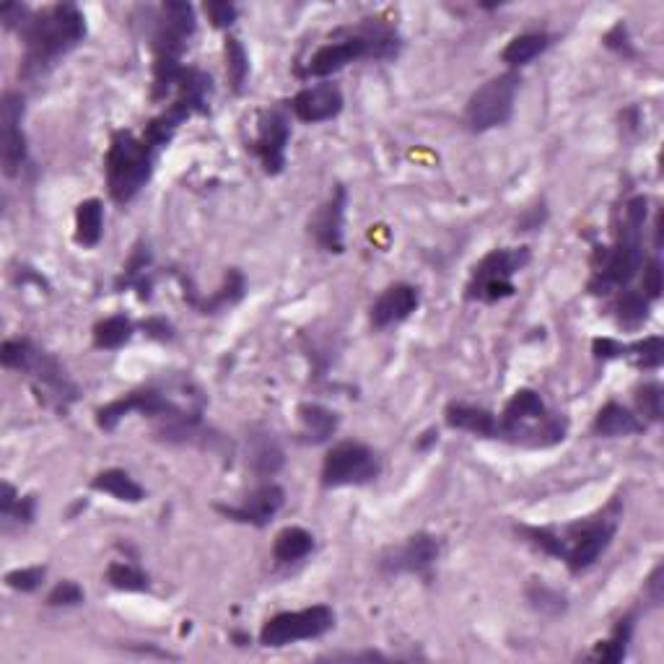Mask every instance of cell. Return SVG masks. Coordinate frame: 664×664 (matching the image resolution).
Returning <instances> with one entry per match:
<instances>
[{
	"instance_id": "obj_1",
	"label": "cell",
	"mask_w": 664,
	"mask_h": 664,
	"mask_svg": "<svg viewBox=\"0 0 664 664\" xmlns=\"http://www.w3.org/2000/svg\"><path fill=\"white\" fill-rule=\"evenodd\" d=\"M24 39V63L21 76H42L63 55L86 39V19L73 3H58L45 11L32 13L19 29Z\"/></svg>"
},
{
	"instance_id": "obj_2",
	"label": "cell",
	"mask_w": 664,
	"mask_h": 664,
	"mask_svg": "<svg viewBox=\"0 0 664 664\" xmlns=\"http://www.w3.org/2000/svg\"><path fill=\"white\" fill-rule=\"evenodd\" d=\"M615 527H618V514L610 517V511H602L600 517L569 524L561 532L550 530V527H519V532L535 548H540L548 556L561 558L574 574H581V571L592 569L597 558L610 548Z\"/></svg>"
},
{
	"instance_id": "obj_3",
	"label": "cell",
	"mask_w": 664,
	"mask_h": 664,
	"mask_svg": "<svg viewBox=\"0 0 664 664\" xmlns=\"http://www.w3.org/2000/svg\"><path fill=\"white\" fill-rule=\"evenodd\" d=\"M646 198H633L626 205V221L620 229V237L613 247L600 249L594 255V273L589 288L594 294H610L615 288H623L636 278L644 265V221Z\"/></svg>"
},
{
	"instance_id": "obj_4",
	"label": "cell",
	"mask_w": 664,
	"mask_h": 664,
	"mask_svg": "<svg viewBox=\"0 0 664 664\" xmlns=\"http://www.w3.org/2000/svg\"><path fill=\"white\" fill-rule=\"evenodd\" d=\"M343 34V39L330 42V45L314 52L301 76L330 78L351 63H356V60H390L397 58V52H400V37H397L395 29L379 24V21H369V24H361L356 29H345Z\"/></svg>"
},
{
	"instance_id": "obj_5",
	"label": "cell",
	"mask_w": 664,
	"mask_h": 664,
	"mask_svg": "<svg viewBox=\"0 0 664 664\" xmlns=\"http://www.w3.org/2000/svg\"><path fill=\"white\" fill-rule=\"evenodd\" d=\"M0 361L6 369L26 374L34 392L58 413L65 415L78 400V387L65 374L63 364L50 353L39 351L32 340H6L0 348Z\"/></svg>"
},
{
	"instance_id": "obj_6",
	"label": "cell",
	"mask_w": 664,
	"mask_h": 664,
	"mask_svg": "<svg viewBox=\"0 0 664 664\" xmlns=\"http://www.w3.org/2000/svg\"><path fill=\"white\" fill-rule=\"evenodd\" d=\"M566 426V418L550 413L535 390H517L506 403L504 413L498 415L496 439L545 449L566 439Z\"/></svg>"
},
{
	"instance_id": "obj_7",
	"label": "cell",
	"mask_w": 664,
	"mask_h": 664,
	"mask_svg": "<svg viewBox=\"0 0 664 664\" xmlns=\"http://www.w3.org/2000/svg\"><path fill=\"white\" fill-rule=\"evenodd\" d=\"M154 161L156 151L143 138H135L130 130L115 133L109 143L107 159H104V174H107L112 200L120 205L130 203L148 185V179L154 174Z\"/></svg>"
},
{
	"instance_id": "obj_8",
	"label": "cell",
	"mask_w": 664,
	"mask_h": 664,
	"mask_svg": "<svg viewBox=\"0 0 664 664\" xmlns=\"http://www.w3.org/2000/svg\"><path fill=\"white\" fill-rule=\"evenodd\" d=\"M530 262V249H493L491 255H486L473 268V278L467 283V299L470 301H493L509 299L514 296L517 286H514V275Z\"/></svg>"
},
{
	"instance_id": "obj_9",
	"label": "cell",
	"mask_w": 664,
	"mask_h": 664,
	"mask_svg": "<svg viewBox=\"0 0 664 664\" xmlns=\"http://www.w3.org/2000/svg\"><path fill=\"white\" fill-rule=\"evenodd\" d=\"M519 86H522V78L514 71L501 73V76L483 83L467 102V128L475 133H486V130L506 125L514 115V99H517Z\"/></svg>"
},
{
	"instance_id": "obj_10",
	"label": "cell",
	"mask_w": 664,
	"mask_h": 664,
	"mask_svg": "<svg viewBox=\"0 0 664 664\" xmlns=\"http://www.w3.org/2000/svg\"><path fill=\"white\" fill-rule=\"evenodd\" d=\"M382 475V460L361 441H340L322 462V486H366Z\"/></svg>"
},
{
	"instance_id": "obj_11",
	"label": "cell",
	"mask_w": 664,
	"mask_h": 664,
	"mask_svg": "<svg viewBox=\"0 0 664 664\" xmlns=\"http://www.w3.org/2000/svg\"><path fill=\"white\" fill-rule=\"evenodd\" d=\"M335 628V610L327 605H312L294 613H278L260 631V644L268 649H281L299 641L322 639Z\"/></svg>"
},
{
	"instance_id": "obj_12",
	"label": "cell",
	"mask_w": 664,
	"mask_h": 664,
	"mask_svg": "<svg viewBox=\"0 0 664 664\" xmlns=\"http://www.w3.org/2000/svg\"><path fill=\"white\" fill-rule=\"evenodd\" d=\"M195 29H198V19H195V8L190 3H179V0L164 3L154 32L156 58H182Z\"/></svg>"
},
{
	"instance_id": "obj_13",
	"label": "cell",
	"mask_w": 664,
	"mask_h": 664,
	"mask_svg": "<svg viewBox=\"0 0 664 664\" xmlns=\"http://www.w3.org/2000/svg\"><path fill=\"white\" fill-rule=\"evenodd\" d=\"M21 120H24V96L19 91H6L0 104V159L6 177H16L26 164V135Z\"/></svg>"
},
{
	"instance_id": "obj_14",
	"label": "cell",
	"mask_w": 664,
	"mask_h": 664,
	"mask_svg": "<svg viewBox=\"0 0 664 664\" xmlns=\"http://www.w3.org/2000/svg\"><path fill=\"white\" fill-rule=\"evenodd\" d=\"M441 553V545L434 535L418 532V535L408 537L403 545L390 548L379 558L384 574H415V576H428L431 569L436 566Z\"/></svg>"
},
{
	"instance_id": "obj_15",
	"label": "cell",
	"mask_w": 664,
	"mask_h": 664,
	"mask_svg": "<svg viewBox=\"0 0 664 664\" xmlns=\"http://www.w3.org/2000/svg\"><path fill=\"white\" fill-rule=\"evenodd\" d=\"M291 138V122L283 109H265L257 122L252 151L260 159L265 174H281L286 166V146Z\"/></svg>"
},
{
	"instance_id": "obj_16",
	"label": "cell",
	"mask_w": 664,
	"mask_h": 664,
	"mask_svg": "<svg viewBox=\"0 0 664 664\" xmlns=\"http://www.w3.org/2000/svg\"><path fill=\"white\" fill-rule=\"evenodd\" d=\"M286 504V491L278 483H260L255 491L244 498L242 504L226 506L216 504V511L221 517L239 524H252V527H265L275 519V514Z\"/></svg>"
},
{
	"instance_id": "obj_17",
	"label": "cell",
	"mask_w": 664,
	"mask_h": 664,
	"mask_svg": "<svg viewBox=\"0 0 664 664\" xmlns=\"http://www.w3.org/2000/svg\"><path fill=\"white\" fill-rule=\"evenodd\" d=\"M345 205H348V190L335 187L330 198L309 218V234L314 237V242L320 244L325 252H332V255H340L345 249Z\"/></svg>"
},
{
	"instance_id": "obj_18",
	"label": "cell",
	"mask_w": 664,
	"mask_h": 664,
	"mask_svg": "<svg viewBox=\"0 0 664 664\" xmlns=\"http://www.w3.org/2000/svg\"><path fill=\"white\" fill-rule=\"evenodd\" d=\"M291 109H294L296 120L317 125V122H327L343 112V94L335 83H317V86L301 89L291 99Z\"/></svg>"
},
{
	"instance_id": "obj_19",
	"label": "cell",
	"mask_w": 664,
	"mask_h": 664,
	"mask_svg": "<svg viewBox=\"0 0 664 664\" xmlns=\"http://www.w3.org/2000/svg\"><path fill=\"white\" fill-rule=\"evenodd\" d=\"M418 304H421V294L415 286H410V283L390 286L371 307V325L379 327V330L397 325V322L408 320L410 314L418 309Z\"/></svg>"
},
{
	"instance_id": "obj_20",
	"label": "cell",
	"mask_w": 664,
	"mask_h": 664,
	"mask_svg": "<svg viewBox=\"0 0 664 664\" xmlns=\"http://www.w3.org/2000/svg\"><path fill=\"white\" fill-rule=\"evenodd\" d=\"M449 428L457 431H467V434L486 436V439H496V426L498 418L486 408H475V405L465 403H452L444 413Z\"/></svg>"
},
{
	"instance_id": "obj_21",
	"label": "cell",
	"mask_w": 664,
	"mask_h": 664,
	"mask_svg": "<svg viewBox=\"0 0 664 664\" xmlns=\"http://www.w3.org/2000/svg\"><path fill=\"white\" fill-rule=\"evenodd\" d=\"M592 431L597 436H605V439H618V436H631L644 431V421H639V415H633L620 403H607L602 405L600 413L594 415Z\"/></svg>"
},
{
	"instance_id": "obj_22",
	"label": "cell",
	"mask_w": 664,
	"mask_h": 664,
	"mask_svg": "<svg viewBox=\"0 0 664 664\" xmlns=\"http://www.w3.org/2000/svg\"><path fill=\"white\" fill-rule=\"evenodd\" d=\"M301 436L307 444H325L338 431V413L330 408H322L317 403H304L299 408Z\"/></svg>"
},
{
	"instance_id": "obj_23",
	"label": "cell",
	"mask_w": 664,
	"mask_h": 664,
	"mask_svg": "<svg viewBox=\"0 0 664 664\" xmlns=\"http://www.w3.org/2000/svg\"><path fill=\"white\" fill-rule=\"evenodd\" d=\"M249 467L260 478H273L283 467V449L273 439V434H255L249 439Z\"/></svg>"
},
{
	"instance_id": "obj_24",
	"label": "cell",
	"mask_w": 664,
	"mask_h": 664,
	"mask_svg": "<svg viewBox=\"0 0 664 664\" xmlns=\"http://www.w3.org/2000/svg\"><path fill=\"white\" fill-rule=\"evenodd\" d=\"M550 42H553V37L543 32L519 34V37H514L509 45L504 47L501 60H504L509 68H524V65H530L535 58H540L550 47Z\"/></svg>"
},
{
	"instance_id": "obj_25",
	"label": "cell",
	"mask_w": 664,
	"mask_h": 664,
	"mask_svg": "<svg viewBox=\"0 0 664 664\" xmlns=\"http://www.w3.org/2000/svg\"><path fill=\"white\" fill-rule=\"evenodd\" d=\"M91 488H94V491L109 493V496H115L117 501H125V504H138V501L146 498V491H143V488L125 473V470H117V467H112V470H102V473L91 480Z\"/></svg>"
},
{
	"instance_id": "obj_26",
	"label": "cell",
	"mask_w": 664,
	"mask_h": 664,
	"mask_svg": "<svg viewBox=\"0 0 664 664\" xmlns=\"http://www.w3.org/2000/svg\"><path fill=\"white\" fill-rule=\"evenodd\" d=\"M314 550V535L304 527H286L275 535L273 558L278 563H296Z\"/></svg>"
},
{
	"instance_id": "obj_27",
	"label": "cell",
	"mask_w": 664,
	"mask_h": 664,
	"mask_svg": "<svg viewBox=\"0 0 664 664\" xmlns=\"http://www.w3.org/2000/svg\"><path fill=\"white\" fill-rule=\"evenodd\" d=\"M104 234V205L102 200H83L76 208V242L81 247H96Z\"/></svg>"
},
{
	"instance_id": "obj_28",
	"label": "cell",
	"mask_w": 664,
	"mask_h": 664,
	"mask_svg": "<svg viewBox=\"0 0 664 664\" xmlns=\"http://www.w3.org/2000/svg\"><path fill=\"white\" fill-rule=\"evenodd\" d=\"M117 288H138V296L141 299H151V252L146 247H138L133 252V257L128 260V265L122 268V275L117 278Z\"/></svg>"
},
{
	"instance_id": "obj_29",
	"label": "cell",
	"mask_w": 664,
	"mask_h": 664,
	"mask_svg": "<svg viewBox=\"0 0 664 664\" xmlns=\"http://www.w3.org/2000/svg\"><path fill=\"white\" fill-rule=\"evenodd\" d=\"M244 288H247V286H244V275L239 273V270H229V273H226L224 286L218 288L211 299H198V296H190V301L195 304V309H198V312L216 314L218 309L237 304V301L244 296Z\"/></svg>"
},
{
	"instance_id": "obj_30",
	"label": "cell",
	"mask_w": 664,
	"mask_h": 664,
	"mask_svg": "<svg viewBox=\"0 0 664 664\" xmlns=\"http://www.w3.org/2000/svg\"><path fill=\"white\" fill-rule=\"evenodd\" d=\"M133 332V322L125 314H115V317H107L94 327V345L102 351H117L133 338Z\"/></svg>"
},
{
	"instance_id": "obj_31",
	"label": "cell",
	"mask_w": 664,
	"mask_h": 664,
	"mask_svg": "<svg viewBox=\"0 0 664 664\" xmlns=\"http://www.w3.org/2000/svg\"><path fill=\"white\" fill-rule=\"evenodd\" d=\"M631 633H633V618H623L615 626L613 636L607 641H602L597 649H594L592 659L594 662H620V659L626 657L628 644H631Z\"/></svg>"
},
{
	"instance_id": "obj_32",
	"label": "cell",
	"mask_w": 664,
	"mask_h": 664,
	"mask_svg": "<svg viewBox=\"0 0 664 664\" xmlns=\"http://www.w3.org/2000/svg\"><path fill=\"white\" fill-rule=\"evenodd\" d=\"M224 52H226V76H229L231 89L237 91V94H242L244 83H247L249 76L247 50H244V45L237 37H229L226 39Z\"/></svg>"
},
{
	"instance_id": "obj_33",
	"label": "cell",
	"mask_w": 664,
	"mask_h": 664,
	"mask_svg": "<svg viewBox=\"0 0 664 664\" xmlns=\"http://www.w3.org/2000/svg\"><path fill=\"white\" fill-rule=\"evenodd\" d=\"M107 581L115 589H120V592H146V589L151 587V584H148V576L143 574L138 566L122 561L109 563Z\"/></svg>"
},
{
	"instance_id": "obj_34",
	"label": "cell",
	"mask_w": 664,
	"mask_h": 664,
	"mask_svg": "<svg viewBox=\"0 0 664 664\" xmlns=\"http://www.w3.org/2000/svg\"><path fill=\"white\" fill-rule=\"evenodd\" d=\"M626 356H631L636 366L646 371L659 369L664 361V340L659 335H649V338L639 340V343L626 345Z\"/></svg>"
},
{
	"instance_id": "obj_35",
	"label": "cell",
	"mask_w": 664,
	"mask_h": 664,
	"mask_svg": "<svg viewBox=\"0 0 664 664\" xmlns=\"http://www.w3.org/2000/svg\"><path fill=\"white\" fill-rule=\"evenodd\" d=\"M618 320L626 327H636L649 317V299L641 291H623L615 304Z\"/></svg>"
},
{
	"instance_id": "obj_36",
	"label": "cell",
	"mask_w": 664,
	"mask_h": 664,
	"mask_svg": "<svg viewBox=\"0 0 664 664\" xmlns=\"http://www.w3.org/2000/svg\"><path fill=\"white\" fill-rule=\"evenodd\" d=\"M636 408H639V413L644 415L646 421H662V413H664V395H662V387H659L657 382H644L636 390Z\"/></svg>"
},
{
	"instance_id": "obj_37",
	"label": "cell",
	"mask_w": 664,
	"mask_h": 664,
	"mask_svg": "<svg viewBox=\"0 0 664 664\" xmlns=\"http://www.w3.org/2000/svg\"><path fill=\"white\" fill-rule=\"evenodd\" d=\"M527 600H530V605L535 607V610H540V613L558 615L566 610V597L558 594L556 589H548L545 584H532V587L527 589Z\"/></svg>"
},
{
	"instance_id": "obj_38",
	"label": "cell",
	"mask_w": 664,
	"mask_h": 664,
	"mask_svg": "<svg viewBox=\"0 0 664 664\" xmlns=\"http://www.w3.org/2000/svg\"><path fill=\"white\" fill-rule=\"evenodd\" d=\"M47 569L45 566H29V569H16L6 574V587L16 592H37L45 584Z\"/></svg>"
},
{
	"instance_id": "obj_39",
	"label": "cell",
	"mask_w": 664,
	"mask_h": 664,
	"mask_svg": "<svg viewBox=\"0 0 664 664\" xmlns=\"http://www.w3.org/2000/svg\"><path fill=\"white\" fill-rule=\"evenodd\" d=\"M83 589L78 587L76 581H60L58 587L52 589L50 594H47V605L50 607H76L83 602Z\"/></svg>"
},
{
	"instance_id": "obj_40",
	"label": "cell",
	"mask_w": 664,
	"mask_h": 664,
	"mask_svg": "<svg viewBox=\"0 0 664 664\" xmlns=\"http://www.w3.org/2000/svg\"><path fill=\"white\" fill-rule=\"evenodd\" d=\"M34 509H37V498L34 496H26V498H16L11 506H6V509H0V514H3V524H32L34 522Z\"/></svg>"
},
{
	"instance_id": "obj_41",
	"label": "cell",
	"mask_w": 664,
	"mask_h": 664,
	"mask_svg": "<svg viewBox=\"0 0 664 664\" xmlns=\"http://www.w3.org/2000/svg\"><path fill=\"white\" fill-rule=\"evenodd\" d=\"M205 13L216 29H229L237 21L239 8L234 3H224V0H211V3H205Z\"/></svg>"
},
{
	"instance_id": "obj_42",
	"label": "cell",
	"mask_w": 664,
	"mask_h": 664,
	"mask_svg": "<svg viewBox=\"0 0 664 664\" xmlns=\"http://www.w3.org/2000/svg\"><path fill=\"white\" fill-rule=\"evenodd\" d=\"M664 291V270H662V262H659V257H654V260H649V265H646L644 270V288H641V294L646 296V299H659Z\"/></svg>"
},
{
	"instance_id": "obj_43",
	"label": "cell",
	"mask_w": 664,
	"mask_h": 664,
	"mask_svg": "<svg viewBox=\"0 0 664 664\" xmlns=\"http://www.w3.org/2000/svg\"><path fill=\"white\" fill-rule=\"evenodd\" d=\"M29 16H32V11L24 3H6V6L0 8V19H3L8 29H21L29 21Z\"/></svg>"
},
{
	"instance_id": "obj_44",
	"label": "cell",
	"mask_w": 664,
	"mask_h": 664,
	"mask_svg": "<svg viewBox=\"0 0 664 664\" xmlns=\"http://www.w3.org/2000/svg\"><path fill=\"white\" fill-rule=\"evenodd\" d=\"M594 356L602 358V361L626 356V345L618 343V340H613V338H597L594 340Z\"/></svg>"
},
{
	"instance_id": "obj_45",
	"label": "cell",
	"mask_w": 664,
	"mask_h": 664,
	"mask_svg": "<svg viewBox=\"0 0 664 664\" xmlns=\"http://www.w3.org/2000/svg\"><path fill=\"white\" fill-rule=\"evenodd\" d=\"M143 330H146L148 338H156V340H172L174 338V327L169 325L166 320H161V317H151L148 322H143Z\"/></svg>"
}]
</instances>
